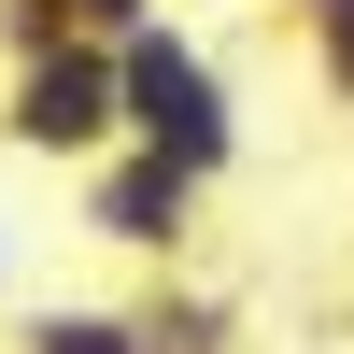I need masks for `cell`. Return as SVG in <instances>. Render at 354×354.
<instances>
[{"mask_svg":"<svg viewBox=\"0 0 354 354\" xmlns=\"http://www.w3.org/2000/svg\"><path fill=\"white\" fill-rule=\"evenodd\" d=\"M113 113H128V142L185 156L198 185H227V170H241V85H227V57L198 43L185 15L113 28Z\"/></svg>","mask_w":354,"mask_h":354,"instance_id":"cell-1","label":"cell"},{"mask_svg":"<svg viewBox=\"0 0 354 354\" xmlns=\"http://www.w3.org/2000/svg\"><path fill=\"white\" fill-rule=\"evenodd\" d=\"M0 142L43 170H85L100 142H128L113 113V43H57V57H0Z\"/></svg>","mask_w":354,"mask_h":354,"instance_id":"cell-2","label":"cell"},{"mask_svg":"<svg viewBox=\"0 0 354 354\" xmlns=\"http://www.w3.org/2000/svg\"><path fill=\"white\" fill-rule=\"evenodd\" d=\"M71 198H85V241H113V255H142V270H185V241H198V170L185 156H156V142H100V156L71 170Z\"/></svg>","mask_w":354,"mask_h":354,"instance_id":"cell-3","label":"cell"},{"mask_svg":"<svg viewBox=\"0 0 354 354\" xmlns=\"http://www.w3.org/2000/svg\"><path fill=\"white\" fill-rule=\"evenodd\" d=\"M128 340H142V354H241V312H227L213 283H170V270H156V283L128 298Z\"/></svg>","mask_w":354,"mask_h":354,"instance_id":"cell-4","label":"cell"},{"mask_svg":"<svg viewBox=\"0 0 354 354\" xmlns=\"http://www.w3.org/2000/svg\"><path fill=\"white\" fill-rule=\"evenodd\" d=\"M15 354H142V340H128L113 298H43V312L15 326Z\"/></svg>","mask_w":354,"mask_h":354,"instance_id":"cell-5","label":"cell"},{"mask_svg":"<svg viewBox=\"0 0 354 354\" xmlns=\"http://www.w3.org/2000/svg\"><path fill=\"white\" fill-rule=\"evenodd\" d=\"M57 43H85L71 0H0V57H57Z\"/></svg>","mask_w":354,"mask_h":354,"instance_id":"cell-6","label":"cell"},{"mask_svg":"<svg viewBox=\"0 0 354 354\" xmlns=\"http://www.w3.org/2000/svg\"><path fill=\"white\" fill-rule=\"evenodd\" d=\"M270 15H283V28H298V43H312V57H354V0H270Z\"/></svg>","mask_w":354,"mask_h":354,"instance_id":"cell-7","label":"cell"},{"mask_svg":"<svg viewBox=\"0 0 354 354\" xmlns=\"http://www.w3.org/2000/svg\"><path fill=\"white\" fill-rule=\"evenodd\" d=\"M142 15H170V0H71V28H85V43H113V28H142Z\"/></svg>","mask_w":354,"mask_h":354,"instance_id":"cell-8","label":"cell"},{"mask_svg":"<svg viewBox=\"0 0 354 354\" xmlns=\"http://www.w3.org/2000/svg\"><path fill=\"white\" fill-rule=\"evenodd\" d=\"M0 312H15V227H0Z\"/></svg>","mask_w":354,"mask_h":354,"instance_id":"cell-9","label":"cell"}]
</instances>
